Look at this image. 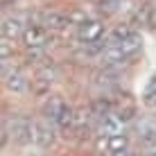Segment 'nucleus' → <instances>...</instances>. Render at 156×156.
<instances>
[{"mask_svg": "<svg viewBox=\"0 0 156 156\" xmlns=\"http://www.w3.org/2000/svg\"><path fill=\"white\" fill-rule=\"evenodd\" d=\"M52 140H55V131L48 122H34L32 127V143L41 145V147H48Z\"/></svg>", "mask_w": 156, "mask_h": 156, "instance_id": "obj_6", "label": "nucleus"}, {"mask_svg": "<svg viewBox=\"0 0 156 156\" xmlns=\"http://www.w3.org/2000/svg\"><path fill=\"white\" fill-rule=\"evenodd\" d=\"M122 127H125V122L120 120L118 113H106L102 115L100 122V136H118V133H122Z\"/></svg>", "mask_w": 156, "mask_h": 156, "instance_id": "obj_5", "label": "nucleus"}, {"mask_svg": "<svg viewBox=\"0 0 156 156\" xmlns=\"http://www.w3.org/2000/svg\"><path fill=\"white\" fill-rule=\"evenodd\" d=\"M102 34H104V25H102L100 20H86V23H82L79 30H77V36L86 43V45L102 41Z\"/></svg>", "mask_w": 156, "mask_h": 156, "instance_id": "obj_4", "label": "nucleus"}, {"mask_svg": "<svg viewBox=\"0 0 156 156\" xmlns=\"http://www.w3.org/2000/svg\"><path fill=\"white\" fill-rule=\"evenodd\" d=\"M100 59H102V63H104V66H118V63H122V61L127 59V55H125L118 45L106 43L104 50L100 52Z\"/></svg>", "mask_w": 156, "mask_h": 156, "instance_id": "obj_9", "label": "nucleus"}, {"mask_svg": "<svg viewBox=\"0 0 156 156\" xmlns=\"http://www.w3.org/2000/svg\"><path fill=\"white\" fill-rule=\"evenodd\" d=\"M2 79L12 93H25L27 90V79L16 66H9V61H2Z\"/></svg>", "mask_w": 156, "mask_h": 156, "instance_id": "obj_1", "label": "nucleus"}, {"mask_svg": "<svg viewBox=\"0 0 156 156\" xmlns=\"http://www.w3.org/2000/svg\"><path fill=\"white\" fill-rule=\"evenodd\" d=\"M133 129H136V138L143 145L156 143V118L154 115H140V118H136Z\"/></svg>", "mask_w": 156, "mask_h": 156, "instance_id": "obj_2", "label": "nucleus"}, {"mask_svg": "<svg viewBox=\"0 0 156 156\" xmlns=\"http://www.w3.org/2000/svg\"><path fill=\"white\" fill-rule=\"evenodd\" d=\"M63 106H66V102H63V100L50 98V100L45 102V118H48V120H52V122L57 125V120H59V115H61Z\"/></svg>", "mask_w": 156, "mask_h": 156, "instance_id": "obj_10", "label": "nucleus"}, {"mask_svg": "<svg viewBox=\"0 0 156 156\" xmlns=\"http://www.w3.org/2000/svg\"><path fill=\"white\" fill-rule=\"evenodd\" d=\"M129 149V138L127 133H118V136H100L98 138V152H106V154H120Z\"/></svg>", "mask_w": 156, "mask_h": 156, "instance_id": "obj_3", "label": "nucleus"}, {"mask_svg": "<svg viewBox=\"0 0 156 156\" xmlns=\"http://www.w3.org/2000/svg\"><path fill=\"white\" fill-rule=\"evenodd\" d=\"M143 102L145 106H156V77H152V82L147 84V88L143 93Z\"/></svg>", "mask_w": 156, "mask_h": 156, "instance_id": "obj_13", "label": "nucleus"}, {"mask_svg": "<svg viewBox=\"0 0 156 156\" xmlns=\"http://www.w3.org/2000/svg\"><path fill=\"white\" fill-rule=\"evenodd\" d=\"M0 52H2V61H9V55H12V45H9V39H2Z\"/></svg>", "mask_w": 156, "mask_h": 156, "instance_id": "obj_15", "label": "nucleus"}, {"mask_svg": "<svg viewBox=\"0 0 156 156\" xmlns=\"http://www.w3.org/2000/svg\"><path fill=\"white\" fill-rule=\"evenodd\" d=\"M45 30L43 27H39V25H30L27 30H25V34H23V43L30 48H43L45 45Z\"/></svg>", "mask_w": 156, "mask_h": 156, "instance_id": "obj_8", "label": "nucleus"}, {"mask_svg": "<svg viewBox=\"0 0 156 156\" xmlns=\"http://www.w3.org/2000/svg\"><path fill=\"white\" fill-rule=\"evenodd\" d=\"M118 48H120V50H122V52H125V55L129 57V55H131V52H136L138 48H140V39H138L136 34H131V36H129V39H125V41H122V43H120V45H118Z\"/></svg>", "mask_w": 156, "mask_h": 156, "instance_id": "obj_12", "label": "nucleus"}, {"mask_svg": "<svg viewBox=\"0 0 156 156\" xmlns=\"http://www.w3.org/2000/svg\"><path fill=\"white\" fill-rule=\"evenodd\" d=\"M25 25H23V18L20 16H7L2 20V36L5 39H16V36H23L25 34Z\"/></svg>", "mask_w": 156, "mask_h": 156, "instance_id": "obj_7", "label": "nucleus"}, {"mask_svg": "<svg viewBox=\"0 0 156 156\" xmlns=\"http://www.w3.org/2000/svg\"><path fill=\"white\" fill-rule=\"evenodd\" d=\"M39 79L43 84H52L57 79V68L55 66H43L41 70H39Z\"/></svg>", "mask_w": 156, "mask_h": 156, "instance_id": "obj_14", "label": "nucleus"}, {"mask_svg": "<svg viewBox=\"0 0 156 156\" xmlns=\"http://www.w3.org/2000/svg\"><path fill=\"white\" fill-rule=\"evenodd\" d=\"M43 25H48V27H52V30H61V27H66V25H70V20H68V16H63V14L50 12V14H45Z\"/></svg>", "mask_w": 156, "mask_h": 156, "instance_id": "obj_11", "label": "nucleus"}]
</instances>
